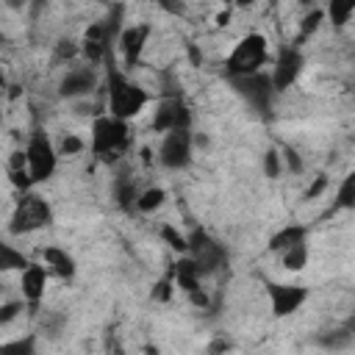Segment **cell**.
<instances>
[{"instance_id": "33", "label": "cell", "mask_w": 355, "mask_h": 355, "mask_svg": "<svg viewBox=\"0 0 355 355\" xmlns=\"http://www.w3.org/2000/svg\"><path fill=\"white\" fill-rule=\"evenodd\" d=\"M327 189V175H319V178H313V183L305 189V200H316L322 191Z\"/></svg>"}, {"instance_id": "3", "label": "cell", "mask_w": 355, "mask_h": 355, "mask_svg": "<svg viewBox=\"0 0 355 355\" xmlns=\"http://www.w3.org/2000/svg\"><path fill=\"white\" fill-rule=\"evenodd\" d=\"M269 42H266V36L263 33H258V31H250V33H244L236 44H233V50L227 53V58H225V64H222V72H225V78L230 80V78H244V75H255V72H263V67L269 64Z\"/></svg>"}, {"instance_id": "34", "label": "cell", "mask_w": 355, "mask_h": 355, "mask_svg": "<svg viewBox=\"0 0 355 355\" xmlns=\"http://www.w3.org/2000/svg\"><path fill=\"white\" fill-rule=\"evenodd\" d=\"M14 169H28V161H25V150H14L11 158H8V172Z\"/></svg>"}, {"instance_id": "10", "label": "cell", "mask_w": 355, "mask_h": 355, "mask_svg": "<svg viewBox=\"0 0 355 355\" xmlns=\"http://www.w3.org/2000/svg\"><path fill=\"white\" fill-rule=\"evenodd\" d=\"M191 150H194V133L191 130H169L161 136L158 164L169 172H180L191 164Z\"/></svg>"}, {"instance_id": "31", "label": "cell", "mask_w": 355, "mask_h": 355, "mask_svg": "<svg viewBox=\"0 0 355 355\" xmlns=\"http://www.w3.org/2000/svg\"><path fill=\"white\" fill-rule=\"evenodd\" d=\"M277 153H280V161H283L294 175H300V172H302V158H300V153H297L291 144H286V147H283V150H277Z\"/></svg>"}, {"instance_id": "5", "label": "cell", "mask_w": 355, "mask_h": 355, "mask_svg": "<svg viewBox=\"0 0 355 355\" xmlns=\"http://www.w3.org/2000/svg\"><path fill=\"white\" fill-rule=\"evenodd\" d=\"M22 150H25L28 175L33 180V186L47 183L58 169V150H55V141L50 139V133L44 128H33Z\"/></svg>"}, {"instance_id": "13", "label": "cell", "mask_w": 355, "mask_h": 355, "mask_svg": "<svg viewBox=\"0 0 355 355\" xmlns=\"http://www.w3.org/2000/svg\"><path fill=\"white\" fill-rule=\"evenodd\" d=\"M47 280H50V272L44 269L42 261H31L19 272V294H22V302L31 308V313L39 311V305L44 300V291H47Z\"/></svg>"}, {"instance_id": "1", "label": "cell", "mask_w": 355, "mask_h": 355, "mask_svg": "<svg viewBox=\"0 0 355 355\" xmlns=\"http://www.w3.org/2000/svg\"><path fill=\"white\" fill-rule=\"evenodd\" d=\"M105 78H103V89H105V114L122 119V122H130L136 119L147 105H150V92L136 83L119 64L114 55H108L105 61Z\"/></svg>"}, {"instance_id": "4", "label": "cell", "mask_w": 355, "mask_h": 355, "mask_svg": "<svg viewBox=\"0 0 355 355\" xmlns=\"http://www.w3.org/2000/svg\"><path fill=\"white\" fill-rule=\"evenodd\" d=\"M53 205L44 194H39L36 189L31 191H22L14 202V211H11V219H8V233L11 236H28V233H36L42 227H50L53 225Z\"/></svg>"}, {"instance_id": "14", "label": "cell", "mask_w": 355, "mask_h": 355, "mask_svg": "<svg viewBox=\"0 0 355 355\" xmlns=\"http://www.w3.org/2000/svg\"><path fill=\"white\" fill-rule=\"evenodd\" d=\"M94 89H100V75H97V69L89 67V64L67 69L64 78L58 80V94H61L64 100L86 97V94H92Z\"/></svg>"}, {"instance_id": "16", "label": "cell", "mask_w": 355, "mask_h": 355, "mask_svg": "<svg viewBox=\"0 0 355 355\" xmlns=\"http://www.w3.org/2000/svg\"><path fill=\"white\" fill-rule=\"evenodd\" d=\"M169 272H172L175 288H180L186 297L202 288V283H200V280H202V275H200V269L194 266V261H191L189 255H180L178 261H172V263H169Z\"/></svg>"}, {"instance_id": "17", "label": "cell", "mask_w": 355, "mask_h": 355, "mask_svg": "<svg viewBox=\"0 0 355 355\" xmlns=\"http://www.w3.org/2000/svg\"><path fill=\"white\" fill-rule=\"evenodd\" d=\"M139 183H136V178L133 175H125V172H119L114 180H111V200H114V205L119 208V211H125V214H133L136 211V197H139Z\"/></svg>"}, {"instance_id": "9", "label": "cell", "mask_w": 355, "mask_h": 355, "mask_svg": "<svg viewBox=\"0 0 355 355\" xmlns=\"http://www.w3.org/2000/svg\"><path fill=\"white\" fill-rule=\"evenodd\" d=\"M150 128L161 136L169 130H191V108L186 105V100L180 94H166L158 100Z\"/></svg>"}, {"instance_id": "25", "label": "cell", "mask_w": 355, "mask_h": 355, "mask_svg": "<svg viewBox=\"0 0 355 355\" xmlns=\"http://www.w3.org/2000/svg\"><path fill=\"white\" fill-rule=\"evenodd\" d=\"M352 14H355V3H352V0H333V3H327V8H324V19H330L336 28L347 25V22L352 19Z\"/></svg>"}, {"instance_id": "35", "label": "cell", "mask_w": 355, "mask_h": 355, "mask_svg": "<svg viewBox=\"0 0 355 355\" xmlns=\"http://www.w3.org/2000/svg\"><path fill=\"white\" fill-rule=\"evenodd\" d=\"M227 349H230V344H227L225 338H214V341H211V347H208V352H211V355H219V352H227Z\"/></svg>"}, {"instance_id": "19", "label": "cell", "mask_w": 355, "mask_h": 355, "mask_svg": "<svg viewBox=\"0 0 355 355\" xmlns=\"http://www.w3.org/2000/svg\"><path fill=\"white\" fill-rule=\"evenodd\" d=\"M166 200H169V194L164 186H147L136 197V214H155L166 205Z\"/></svg>"}, {"instance_id": "21", "label": "cell", "mask_w": 355, "mask_h": 355, "mask_svg": "<svg viewBox=\"0 0 355 355\" xmlns=\"http://www.w3.org/2000/svg\"><path fill=\"white\" fill-rule=\"evenodd\" d=\"M36 347H39V336L25 333V336L0 341V355H36Z\"/></svg>"}, {"instance_id": "38", "label": "cell", "mask_w": 355, "mask_h": 355, "mask_svg": "<svg viewBox=\"0 0 355 355\" xmlns=\"http://www.w3.org/2000/svg\"><path fill=\"white\" fill-rule=\"evenodd\" d=\"M114 355H130V352H125V349H119V347H116V352H114Z\"/></svg>"}, {"instance_id": "20", "label": "cell", "mask_w": 355, "mask_h": 355, "mask_svg": "<svg viewBox=\"0 0 355 355\" xmlns=\"http://www.w3.org/2000/svg\"><path fill=\"white\" fill-rule=\"evenodd\" d=\"M28 263H31V258L19 247L0 239V272H22Z\"/></svg>"}, {"instance_id": "11", "label": "cell", "mask_w": 355, "mask_h": 355, "mask_svg": "<svg viewBox=\"0 0 355 355\" xmlns=\"http://www.w3.org/2000/svg\"><path fill=\"white\" fill-rule=\"evenodd\" d=\"M266 297H269V308H272V316L283 319V316H291L297 313L308 297H311V288L300 286V283H277V280H266Z\"/></svg>"}, {"instance_id": "29", "label": "cell", "mask_w": 355, "mask_h": 355, "mask_svg": "<svg viewBox=\"0 0 355 355\" xmlns=\"http://www.w3.org/2000/svg\"><path fill=\"white\" fill-rule=\"evenodd\" d=\"M86 147H89V144H86V141H83L78 133H64V136H61V141L55 144L58 158H61V155H80Z\"/></svg>"}, {"instance_id": "30", "label": "cell", "mask_w": 355, "mask_h": 355, "mask_svg": "<svg viewBox=\"0 0 355 355\" xmlns=\"http://www.w3.org/2000/svg\"><path fill=\"white\" fill-rule=\"evenodd\" d=\"M22 311H25V302L22 300H6V302H0V327L11 324Z\"/></svg>"}, {"instance_id": "24", "label": "cell", "mask_w": 355, "mask_h": 355, "mask_svg": "<svg viewBox=\"0 0 355 355\" xmlns=\"http://www.w3.org/2000/svg\"><path fill=\"white\" fill-rule=\"evenodd\" d=\"M158 236H161V241H164L169 250H175L178 255H186V250H189V239H186V233L178 230L172 222H164V225L158 227Z\"/></svg>"}, {"instance_id": "12", "label": "cell", "mask_w": 355, "mask_h": 355, "mask_svg": "<svg viewBox=\"0 0 355 355\" xmlns=\"http://www.w3.org/2000/svg\"><path fill=\"white\" fill-rule=\"evenodd\" d=\"M150 36H153V25L150 22H130L119 31L116 36V47H119V55H122V69L130 72L133 67H139L141 55H144V47L150 44Z\"/></svg>"}, {"instance_id": "2", "label": "cell", "mask_w": 355, "mask_h": 355, "mask_svg": "<svg viewBox=\"0 0 355 355\" xmlns=\"http://www.w3.org/2000/svg\"><path fill=\"white\" fill-rule=\"evenodd\" d=\"M89 153L103 161V164H114L119 161L128 147H130V122H122L111 114H97L89 130Z\"/></svg>"}, {"instance_id": "39", "label": "cell", "mask_w": 355, "mask_h": 355, "mask_svg": "<svg viewBox=\"0 0 355 355\" xmlns=\"http://www.w3.org/2000/svg\"><path fill=\"white\" fill-rule=\"evenodd\" d=\"M0 125H3V105H0Z\"/></svg>"}, {"instance_id": "15", "label": "cell", "mask_w": 355, "mask_h": 355, "mask_svg": "<svg viewBox=\"0 0 355 355\" xmlns=\"http://www.w3.org/2000/svg\"><path fill=\"white\" fill-rule=\"evenodd\" d=\"M42 263H44V269L50 275H55L58 280H67V283L75 280V275H78V263H75L72 252L64 250V247H58V244L42 247Z\"/></svg>"}, {"instance_id": "23", "label": "cell", "mask_w": 355, "mask_h": 355, "mask_svg": "<svg viewBox=\"0 0 355 355\" xmlns=\"http://www.w3.org/2000/svg\"><path fill=\"white\" fill-rule=\"evenodd\" d=\"M355 208V175H344L338 183V191L333 197V211H352Z\"/></svg>"}, {"instance_id": "32", "label": "cell", "mask_w": 355, "mask_h": 355, "mask_svg": "<svg viewBox=\"0 0 355 355\" xmlns=\"http://www.w3.org/2000/svg\"><path fill=\"white\" fill-rule=\"evenodd\" d=\"M280 169H283L280 153H277V150H266V155H263V175L275 180V178L280 175Z\"/></svg>"}, {"instance_id": "26", "label": "cell", "mask_w": 355, "mask_h": 355, "mask_svg": "<svg viewBox=\"0 0 355 355\" xmlns=\"http://www.w3.org/2000/svg\"><path fill=\"white\" fill-rule=\"evenodd\" d=\"M349 341H352V330H349V327L327 330V333H322V336L316 338V344H322L324 349H344V347H349Z\"/></svg>"}, {"instance_id": "6", "label": "cell", "mask_w": 355, "mask_h": 355, "mask_svg": "<svg viewBox=\"0 0 355 355\" xmlns=\"http://www.w3.org/2000/svg\"><path fill=\"white\" fill-rule=\"evenodd\" d=\"M186 239H189L186 255L194 261V266L200 269L202 277H205V275H214V272H219V269L227 266V250H225V244H222L219 239H214L205 227H191V230L186 233Z\"/></svg>"}, {"instance_id": "27", "label": "cell", "mask_w": 355, "mask_h": 355, "mask_svg": "<svg viewBox=\"0 0 355 355\" xmlns=\"http://www.w3.org/2000/svg\"><path fill=\"white\" fill-rule=\"evenodd\" d=\"M322 22H324V8H322V6H313V8L302 17V22H300V42L308 39L311 33H316Z\"/></svg>"}, {"instance_id": "28", "label": "cell", "mask_w": 355, "mask_h": 355, "mask_svg": "<svg viewBox=\"0 0 355 355\" xmlns=\"http://www.w3.org/2000/svg\"><path fill=\"white\" fill-rule=\"evenodd\" d=\"M175 294V280H172V272H166L164 277H158L150 288V300L153 302H169Z\"/></svg>"}, {"instance_id": "36", "label": "cell", "mask_w": 355, "mask_h": 355, "mask_svg": "<svg viewBox=\"0 0 355 355\" xmlns=\"http://www.w3.org/2000/svg\"><path fill=\"white\" fill-rule=\"evenodd\" d=\"M8 89V75H6V67L0 64V94Z\"/></svg>"}, {"instance_id": "18", "label": "cell", "mask_w": 355, "mask_h": 355, "mask_svg": "<svg viewBox=\"0 0 355 355\" xmlns=\"http://www.w3.org/2000/svg\"><path fill=\"white\" fill-rule=\"evenodd\" d=\"M308 236H311V225H300V222H288V225H283L280 230H275L272 236H269V250L272 252H283V250H288V247H294V244H302V241H308Z\"/></svg>"}, {"instance_id": "22", "label": "cell", "mask_w": 355, "mask_h": 355, "mask_svg": "<svg viewBox=\"0 0 355 355\" xmlns=\"http://www.w3.org/2000/svg\"><path fill=\"white\" fill-rule=\"evenodd\" d=\"M308 255H311L308 241L294 244V247H288V250L280 252V266H283L286 272H302V269L308 266Z\"/></svg>"}, {"instance_id": "40", "label": "cell", "mask_w": 355, "mask_h": 355, "mask_svg": "<svg viewBox=\"0 0 355 355\" xmlns=\"http://www.w3.org/2000/svg\"><path fill=\"white\" fill-rule=\"evenodd\" d=\"M0 42H3V33H0Z\"/></svg>"}, {"instance_id": "37", "label": "cell", "mask_w": 355, "mask_h": 355, "mask_svg": "<svg viewBox=\"0 0 355 355\" xmlns=\"http://www.w3.org/2000/svg\"><path fill=\"white\" fill-rule=\"evenodd\" d=\"M227 19H230V8H225V11L216 14V25H227Z\"/></svg>"}, {"instance_id": "8", "label": "cell", "mask_w": 355, "mask_h": 355, "mask_svg": "<svg viewBox=\"0 0 355 355\" xmlns=\"http://www.w3.org/2000/svg\"><path fill=\"white\" fill-rule=\"evenodd\" d=\"M302 69H305V53L300 50V44H283L277 50V55L272 58V69H269L275 94L291 89L297 83V78L302 75Z\"/></svg>"}, {"instance_id": "7", "label": "cell", "mask_w": 355, "mask_h": 355, "mask_svg": "<svg viewBox=\"0 0 355 355\" xmlns=\"http://www.w3.org/2000/svg\"><path fill=\"white\" fill-rule=\"evenodd\" d=\"M233 86V92L258 114V116H272V108H275V86H272V78L269 72H255V75H244V78H230L227 80Z\"/></svg>"}]
</instances>
